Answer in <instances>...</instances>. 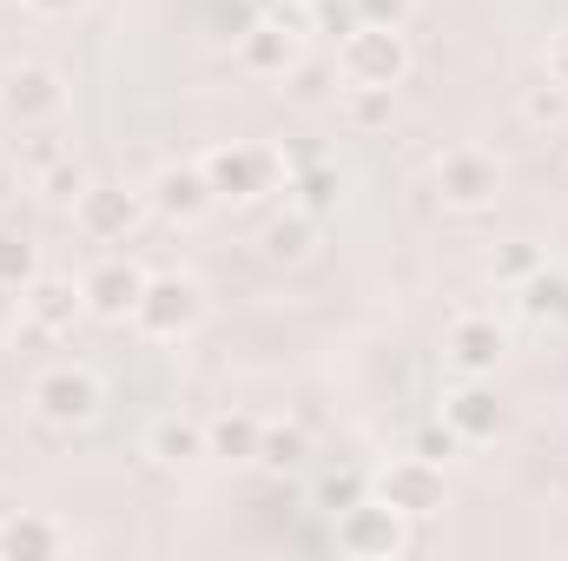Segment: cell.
Listing matches in <instances>:
<instances>
[{
	"mask_svg": "<svg viewBox=\"0 0 568 561\" xmlns=\"http://www.w3.org/2000/svg\"><path fill=\"white\" fill-rule=\"evenodd\" d=\"M60 159H73V152H67V140H60V126H33V133H20V140H13V165H20L33 185H40Z\"/></svg>",
	"mask_w": 568,
	"mask_h": 561,
	"instance_id": "23",
	"label": "cell"
},
{
	"mask_svg": "<svg viewBox=\"0 0 568 561\" xmlns=\"http://www.w3.org/2000/svg\"><path fill=\"white\" fill-rule=\"evenodd\" d=\"M20 317H27V330H40V337H67L80 317H87V297H80V284L73 278H40L20 290Z\"/></svg>",
	"mask_w": 568,
	"mask_h": 561,
	"instance_id": "14",
	"label": "cell"
},
{
	"mask_svg": "<svg viewBox=\"0 0 568 561\" xmlns=\"http://www.w3.org/2000/svg\"><path fill=\"white\" fill-rule=\"evenodd\" d=\"M199 172H205V185H212L219 205H258V198L284 178V159H278V145L219 140V145L199 152Z\"/></svg>",
	"mask_w": 568,
	"mask_h": 561,
	"instance_id": "1",
	"label": "cell"
},
{
	"mask_svg": "<svg viewBox=\"0 0 568 561\" xmlns=\"http://www.w3.org/2000/svg\"><path fill=\"white\" fill-rule=\"evenodd\" d=\"M542 265H549V258H542V245H536V238H503V245L489 252V278L509 284V290H516V284H529Z\"/></svg>",
	"mask_w": 568,
	"mask_h": 561,
	"instance_id": "24",
	"label": "cell"
},
{
	"mask_svg": "<svg viewBox=\"0 0 568 561\" xmlns=\"http://www.w3.org/2000/svg\"><path fill=\"white\" fill-rule=\"evenodd\" d=\"M258 436H265V417H252V410H219V417L205 422V456L245 469V462H258Z\"/></svg>",
	"mask_w": 568,
	"mask_h": 561,
	"instance_id": "18",
	"label": "cell"
},
{
	"mask_svg": "<svg viewBox=\"0 0 568 561\" xmlns=\"http://www.w3.org/2000/svg\"><path fill=\"white\" fill-rule=\"evenodd\" d=\"M523 120L529 126H568V80H536V86H523Z\"/></svg>",
	"mask_w": 568,
	"mask_h": 561,
	"instance_id": "27",
	"label": "cell"
},
{
	"mask_svg": "<svg viewBox=\"0 0 568 561\" xmlns=\"http://www.w3.org/2000/svg\"><path fill=\"white\" fill-rule=\"evenodd\" d=\"M443 357L456 364V377H496V364L509 357V330L496 317H456Z\"/></svg>",
	"mask_w": 568,
	"mask_h": 561,
	"instance_id": "13",
	"label": "cell"
},
{
	"mask_svg": "<svg viewBox=\"0 0 568 561\" xmlns=\"http://www.w3.org/2000/svg\"><path fill=\"white\" fill-rule=\"evenodd\" d=\"M145 205L165 218V225H199L219 198H212V185H205V172H199V159H185V165H159L152 172V185H145Z\"/></svg>",
	"mask_w": 568,
	"mask_h": 561,
	"instance_id": "11",
	"label": "cell"
},
{
	"mask_svg": "<svg viewBox=\"0 0 568 561\" xmlns=\"http://www.w3.org/2000/svg\"><path fill=\"white\" fill-rule=\"evenodd\" d=\"M549 73H556V80H568V27L556 33V47H549Z\"/></svg>",
	"mask_w": 568,
	"mask_h": 561,
	"instance_id": "35",
	"label": "cell"
},
{
	"mask_svg": "<svg viewBox=\"0 0 568 561\" xmlns=\"http://www.w3.org/2000/svg\"><path fill=\"white\" fill-rule=\"evenodd\" d=\"M73 549V529L53 522L47 509H13L0 516V561H47Z\"/></svg>",
	"mask_w": 568,
	"mask_h": 561,
	"instance_id": "15",
	"label": "cell"
},
{
	"mask_svg": "<svg viewBox=\"0 0 568 561\" xmlns=\"http://www.w3.org/2000/svg\"><path fill=\"white\" fill-rule=\"evenodd\" d=\"M87 185H93V178H87V172H80L73 159H60V165H53V172L40 178V198H47V205H67V212H73Z\"/></svg>",
	"mask_w": 568,
	"mask_h": 561,
	"instance_id": "29",
	"label": "cell"
},
{
	"mask_svg": "<svg viewBox=\"0 0 568 561\" xmlns=\"http://www.w3.org/2000/svg\"><path fill=\"white\" fill-rule=\"evenodd\" d=\"M0 120L33 133V126H60L67 120V73L47 60H13L0 67Z\"/></svg>",
	"mask_w": 568,
	"mask_h": 561,
	"instance_id": "4",
	"label": "cell"
},
{
	"mask_svg": "<svg viewBox=\"0 0 568 561\" xmlns=\"http://www.w3.org/2000/svg\"><path fill=\"white\" fill-rule=\"evenodd\" d=\"M371 496V482L357 476V469H331L324 482H317V509L324 516H337V509H351V502H364Z\"/></svg>",
	"mask_w": 568,
	"mask_h": 561,
	"instance_id": "28",
	"label": "cell"
},
{
	"mask_svg": "<svg viewBox=\"0 0 568 561\" xmlns=\"http://www.w3.org/2000/svg\"><path fill=\"white\" fill-rule=\"evenodd\" d=\"M33 278H40L33 238H27V232H13V225H0V290H27Z\"/></svg>",
	"mask_w": 568,
	"mask_h": 561,
	"instance_id": "26",
	"label": "cell"
},
{
	"mask_svg": "<svg viewBox=\"0 0 568 561\" xmlns=\"http://www.w3.org/2000/svg\"><path fill=\"white\" fill-rule=\"evenodd\" d=\"M145 462L152 469H199V462H212L205 456V422L199 417H152L145 422Z\"/></svg>",
	"mask_w": 568,
	"mask_h": 561,
	"instance_id": "17",
	"label": "cell"
},
{
	"mask_svg": "<svg viewBox=\"0 0 568 561\" xmlns=\"http://www.w3.org/2000/svg\"><path fill=\"white\" fill-rule=\"evenodd\" d=\"M297 60H304V27H291V20H252L239 33V67L252 80H291Z\"/></svg>",
	"mask_w": 568,
	"mask_h": 561,
	"instance_id": "12",
	"label": "cell"
},
{
	"mask_svg": "<svg viewBox=\"0 0 568 561\" xmlns=\"http://www.w3.org/2000/svg\"><path fill=\"white\" fill-rule=\"evenodd\" d=\"M429 185H436L443 212H483V205H496V192H503V165H496V152H483V145H449V152H436Z\"/></svg>",
	"mask_w": 568,
	"mask_h": 561,
	"instance_id": "7",
	"label": "cell"
},
{
	"mask_svg": "<svg viewBox=\"0 0 568 561\" xmlns=\"http://www.w3.org/2000/svg\"><path fill=\"white\" fill-rule=\"evenodd\" d=\"M20 7H27L33 20H73V13H80L87 0H20Z\"/></svg>",
	"mask_w": 568,
	"mask_h": 561,
	"instance_id": "34",
	"label": "cell"
},
{
	"mask_svg": "<svg viewBox=\"0 0 568 561\" xmlns=\"http://www.w3.org/2000/svg\"><path fill=\"white\" fill-rule=\"evenodd\" d=\"M258 252H265V265H311V252H317V218H304V212L291 205V218H272V225H265Z\"/></svg>",
	"mask_w": 568,
	"mask_h": 561,
	"instance_id": "20",
	"label": "cell"
},
{
	"mask_svg": "<svg viewBox=\"0 0 568 561\" xmlns=\"http://www.w3.org/2000/svg\"><path fill=\"white\" fill-rule=\"evenodd\" d=\"M516 297H523V310H529L536 324H562L568 317V278L549 272V265H542L529 284H516Z\"/></svg>",
	"mask_w": 568,
	"mask_h": 561,
	"instance_id": "25",
	"label": "cell"
},
{
	"mask_svg": "<svg viewBox=\"0 0 568 561\" xmlns=\"http://www.w3.org/2000/svg\"><path fill=\"white\" fill-rule=\"evenodd\" d=\"M357 7V27H404L410 20V0H351Z\"/></svg>",
	"mask_w": 568,
	"mask_h": 561,
	"instance_id": "31",
	"label": "cell"
},
{
	"mask_svg": "<svg viewBox=\"0 0 568 561\" xmlns=\"http://www.w3.org/2000/svg\"><path fill=\"white\" fill-rule=\"evenodd\" d=\"M456 449H463V436H456V429H449L443 417H436V422L424 429V436H417V456H429V462H449Z\"/></svg>",
	"mask_w": 568,
	"mask_h": 561,
	"instance_id": "32",
	"label": "cell"
},
{
	"mask_svg": "<svg viewBox=\"0 0 568 561\" xmlns=\"http://www.w3.org/2000/svg\"><path fill=\"white\" fill-rule=\"evenodd\" d=\"M73 218H80V232H87L93 245H126V238L140 232V218H145V192H126V185H87L80 205H73Z\"/></svg>",
	"mask_w": 568,
	"mask_h": 561,
	"instance_id": "9",
	"label": "cell"
},
{
	"mask_svg": "<svg viewBox=\"0 0 568 561\" xmlns=\"http://www.w3.org/2000/svg\"><path fill=\"white\" fill-rule=\"evenodd\" d=\"M331 67H337L344 86H404L410 67H417V53H410L404 27H351L337 40Z\"/></svg>",
	"mask_w": 568,
	"mask_h": 561,
	"instance_id": "2",
	"label": "cell"
},
{
	"mask_svg": "<svg viewBox=\"0 0 568 561\" xmlns=\"http://www.w3.org/2000/svg\"><path fill=\"white\" fill-rule=\"evenodd\" d=\"M205 324V284L185 278V272H152L133 304V330L145 344H179Z\"/></svg>",
	"mask_w": 568,
	"mask_h": 561,
	"instance_id": "3",
	"label": "cell"
},
{
	"mask_svg": "<svg viewBox=\"0 0 568 561\" xmlns=\"http://www.w3.org/2000/svg\"><path fill=\"white\" fill-rule=\"evenodd\" d=\"M27 404H33V417L47 422V429H67V436H73V429L100 422V410H106V384H100L87 364H53V370L33 377Z\"/></svg>",
	"mask_w": 568,
	"mask_h": 561,
	"instance_id": "5",
	"label": "cell"
},
{
	"mask_svg": "<svg viewBox=\"0 0 568 561\" xmlns=\"http://www.w3.org/2000/svg\"><path fill=\"white\" fill-rule=\"evenodd\" d=\"M304 456H311V436H304L297 422H265V436H258V469L291 476V469H304Z\"/></svg>",
	"mask_w": 568,
	"mask_h": 561,
	"instance_id": "22",
	"label": "cell"
},
{
	"mask_svg": "<svg viewBox=\"0 0 568 561\" xmlns=\"http://www.w3.org/2000/svg\"><path fill=\"white\" fill-rule=\"evenodd\" d=\"M284 192H291V205H297L304 218L324 225V218L337 212V192H344V185H337V165H331V159H311V165H297V172L284 178Z\"/></svg>",
	"mask_w": 568,
	"mask_h": 561,
	"instance_id": "19",
	"label": "cell"
},
{
	"mask_svg": "<svg viewBox=\"0 0 568 561\" xmlns=\"http://www.w3.org/2000/svg\"><path fill=\"white\" fill-rule=\"evenodd\" d=\"M331 542H337V555H351V561H397L410 549V516H397L390 502L364 496V502L331 516Z\"/></svg>",
	"mask_w": 568,
	"mask_h": 561,
	"instance_id": "6",
	"label": "cell"
},
{
	"mask_svg": "<svg viewBox=\"0 0 568 561\" xmlns=\"http://www.w3.org/2000/svg\"><path fill=\"white\" fill-rule=\"evenodd\" d=\"M443 422L463 436V449H469V442H496V436H503V397H496L483 377H463V384L443 397Z\"/></svg>",
	"mask_w": 568,
	"mask_h": 561,
	"instance_id": "16",
	"label": "cell"
},
{
	"mask_svg": "<svg viewBox=\"0 0 568 561\" xmlns=\"http://www.w3.org/2000/svg\"><path fill=\"white\" fill-rule=\"evenodd\" d=\"M397 113V86H337V120L351 133H384Z\"/></svg>",
	"mask_w": 568,
	"mask_h": 561,
	"instance_id": "21",
	"label": "cell"
},
{
	"mask_svg": "<svg viewBox=\"0 0 568 561\" xmlns=\"http://www.w3.org/2000/svg\"><path fill=\"white\" fill-rule=\"evenodd\" d=\"M324 80H337V67H304V60L291 67V93L297 100H324Z\"/></svg>",
	"mask_w": 568,
	"mask_h": 561,
	"instance_id": "33",
	"label": "cell"
},
{
	"mask_svg": "<svg viewBox=\"0 0 568 561\" xmlns=\"http://www.w3.org/2000/svg\"><path fill=\"white\" fill-rule=\"evenodd\" d=\"M145 278H152V272L133 265V258H100V265L80 278L87 317H100V324H133V304H140Z\"/></svg>",
	"mask_w": 568,
	"mask_h": 561,
	"instance_id": "10",
	"label": "cell"
},
{
	"mask_svg": "<svg viewBox=\"0 0 568 561\" xmlns=\"http://www.w3.org/2000/svg\"><path fill=\"white\" fill-rule=\"evenodd\" d=\"M351 27H357V7H351V0H311V33L344 40Z\"/></svg>",
	"mask_w": 568,
	"mask_h": 561,
	"instance_id": "30",
	"label": "cell"
},
{
	"mask_svg": "<svg viewBox=\"0 0 568 561\" xmlns=\"http://www.w3.org/2000/svg\"><path fill=\"white\" fill-rule=\"evenodd\" d=\"M371 496L377 502H390L397 516H410V522H429V516H443L449 509V476H443V462H429V456H397V462H384L377 469V482H371Z\"/></svg>",
	"mask_w": 568,
	"mask_h": 561,
	"instance_id": "8",
	"label": "cell"
}]
</instances>
